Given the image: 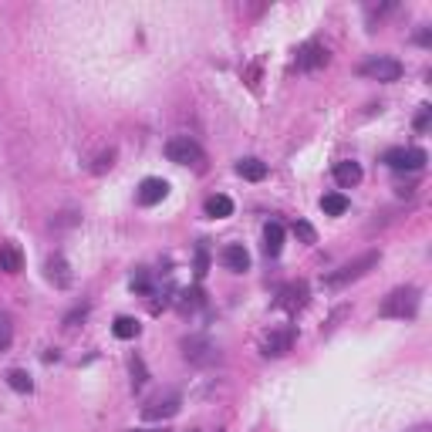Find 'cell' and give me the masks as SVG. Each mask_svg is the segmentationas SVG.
Returning a JSON list of instances; mask_svg holds the SVG:
<instances>
[{
    "mask_svg": "<svg viewBox=\"0 0 432 432\" xmlns=\"http://www.w3.org/2000/svg\"><path fill=\"white\" fill-rule=\"evenodd\" d=\"M419 301H422L419 287L406 284V287H395L389 298L382 301L378 314H382V318H395V321H412V318L419 314Z\"/></svg>",
    "mask_w": 432,
    "mask_h": 432,
    "instance_id": "6da1fadb",
    "label": "cell"
},
{
    "mask_svg": "<svg viewBox=\"0 0 432 432\" xmlns=\"http://www.w3.org/2000/svg\"><path fill=\"white\" fill-rule=\"evenodd\" d=\"M378 263H382V254H378V250H368V254H362L358 260H351V263H345V267H338L334 274H327L324 284H327V287H345V284L365 277L368 270H375Z\"/></svg>",
    "mask_w": 432,
    "mask_h": 432,
    "instance_id": "7a4b0ae2",
    "label": "cell"
},
{
    "mask_svg": "<svg viewBox=\"0 0 432 432\" xmlns=\"http://www.w3.org/2000/svg\"><path fill=\"white\" fill-rule=\"evenodd\" d=\"M166 159L176 162V166H196V169H203V149H199V142L190 139V135H176L166 142Z\"/></svg>",
    "mask_w": 432,
    "mask_h": 432,
    "instance_id": "3957f363",
    "label": "cell"
},
{
    "mask_svg": "<svg viewBox=\"0 0 432 432\" xmlns=\"http://www.w3.org/2000/svg\"><path fill=\"white\" fill-rule=\"evenodd\" d=\"M183 358L196 368H210L219 362V351L210 338H203V334H193V338H186L183 341Z\"/></svg>",
    "mask_w": 432,
    "mask_h": 432,
    "instance_id": "277c9868",
    "label": "cell"
},
{
    "mask_svg": "<svg viewBox=\"0 0 432 432\" xmlns=\"http://www.w3.org/2000/svg\"><path fill=\"white\" fill-rule=\"evenodd\" d=\"M358 71H362L365 78H371V82H399L406 68H402V61H395L389 54H375V58L362 61Z\"/></svg>",
    "mask_w": 432,
    "mask_h": 432,
    "instance_id": "5b68a950",
    "label": "cell"
},
{
    "mask_svg": "<svg viewBox=\"0 0 432 432\" xmlns=\"http://www.w3.org/2000/svg\"><path fill=\"white\" fill-rule=\"evenodd\" d=\"M426 159H429V155L422 149H402V146H399V149H389L382 155V162H385L389 169H395V173H402V169H412V173H415V169L426 166Z\"/></svg>",
    "mask_w": 432,
    "mask_h": 432,
    "instance_id": "8992f818",
    "label": "cell"
},
{
    "mask_svg": "<svg viewBox=\"0 0 432 432\" xmlns=\"http://www.w3.org/2000/svg\"><path fill=\"white\" fill-rule=\"evenodd\" d=\"M179 406H183V399H179L176 392H169V395H159V399H152L149 406L142 409V419H149V422H159V419H173L176 412H179Z\"/></svg>",
    "mask_w": 432,
    "mask_h": 432,
    "instance_id": "52a82bcc",
    "label": "cell"
},
{
    "mask_svg": "<svg viewBox=\"0 0 432 432\" xmlns=\"http://www.w3.org/2000/svg\"><path fill=\"white\" fill-rule=\"evenodd\" d=\"M169 196V183L166 179H159V176H149V179H142L139 183V193H135V199H139V206H155V203H162Z\"/></svg>",
    "mask_w": 432,
    "mask_h": 432,
    "instance_id": "ba28073f",
    "label": "cell"
},
{
    "mask_svg": "<svg viewBox=\"0 0 432 432\" xmlns=\"http://www.w3.org/2000/svg\"><path fill=\"white\" fill-rule=\"evenodd\" d=\"M327 61H331V54H327V47L318 41H307L301 51H298V68H301V71H318V68H324Z\"/></svg>",
    "mask_w": 432,
    "mask_h": 432,
    "instance_id": "9c48e42d",
    "label": "cell"
},
{
    "mask_svg": "<svg viewBox=\"0 0 432 432\" xmlns=\"http://www.w3.org/2000/svg\"><path fill=\"white\" fill-rule=\"evenodd\" d=\"M287 311V314H298L304 304H307V284L304 281H298V284H287L281 291V301H277Z\"/></svg>",
    "mask_w": 432,
    "mask_h": 432,
    "instance_id": "30bf717a",
    "label": "cell"
},
{
    "mask_svg": "<svg viewBox=\"0 0 432 432\" xmlns=\"http://www.w3.org/2000/svg\"><path fill=\"white\" fill-rule=\"evenodd\" d=\"M223 267L226 270H233V274H243V270H250V254H247V247L243 243H230L226 250H223Z\"/></svg>",
    "mask_w": 432,
    "mask_h": 432,
    "instance_id": "8fae6325",
    "label": "cell"
},
{
    "mask_svg": "<svg viewBox=\"0 0 432 432\" xmlns=\"http://www.w3.org/2000/svg\"><path fill=\"white\" fill-rule=\"evenodd\" d=\"M291 345H294V327L274 331V334L263 341V355H267V358H281L284 351H291Z\"/></svg>",
    "mask_w": 432,
    "mask_h": 432,
    "instance_id": "7c38bea8",
    "label": "cell"
},
{
    "mask_svg": "<svg viewBox=\"0 0 432 432\" xmlns=\"http://www.w3.org/2000/svg\"><path fill=\"white\" fill-rule=\"evenodd\" d=\"M281 250H284V226L277 219H270L263 226V254L267 257H281Z\"/></svg>",
    "mask_w": 432,
    "mask_h": 432,
    "instance_id": "4fadbf2b",
    "label": "cell"
},
{
    "mask_svg": "<svg viewBox=\"0 0 432 432\" xmlns=\"http://www.w3.org/2000/svg\"><path fill=\"white\" fill-rule=\"evenodd\" d=\"M44 270H47V281L54 284V287H61V291H65V287H71V281H75V277H71V267H68L65 257H51Z\"/></svg>",
    "mask_w": 432,
    "mask_h": 432,
    "instance_id": "5bb4252c",
    "label": "cell"
},
{
    "mask_svg": "<svg viewBox=\"0 0 432 432\" xmlns=\"http://www.w3.org/2000/svg\"><path fill=\"white\" fill-rule=\"evenodd\" d=\"M334 183H338L341 190L358 186V183H362V166H358V162H351V159L338 162V166H334Z\"/></svg>",
    "mask_w": 432,
    "mask_h": 432,
    "instance_id": "9a60e30c",
    "label": "cell"
},
{
    "mask_svg": "<svg viewBox=\"0 0 432 432\" xmlns=\"http://www.w3.org/2000/svg\"><path fill=\"white\" fill-rule=\"evenodd\" d=\"M0 270L3 274H21L24 270V254L14 243H0Z\"/></svg>",
    "mask_w": 432,
    "mask_h": 432,
    "instance_id": "2e32d148",
    "label": "cell"
},
{
    "mask_svg": "<svg viewBox=\"0 0 432 432\" xmlns=\"http://www.w3.org/2000/svg\"><path fill=\"white\" fill-rule=\"evenodd\" d=\"M203 213L210 216V219H226V216H233V199L230 196H210L206 199V206H203Z\"/></svg>",
    "mask_w": 432,
    "mask_h": 432,
    "instance_id": "e0dca14e",
    "label": "cell"
},
{
    "mask_svg": "<svg viewBox=\"0 0 432 432\" xmlns=\"http://www.w3.org/2000/svg\"><path fill=\"white\" fill-rule=\"evenodd\" d=\"M237 173L243 176V179H250V183H260V179H267V166L250 155V159H240L237 162Z\"/></svg>",
    "mask_w": 432,
    "mask_h": 432,
    "instance_id": "ac0fdd59",
    "label": "cell"
},
{
    "mask_svg": "<svg viewBox=\"0 0 432 432\" xmlns=\"http://www.w3.org/2000/svg\"><path fill=\"white\" fill-rule=\"evenodd\" d=\"M111 331H115V338H122V341H132V338H139L142 324L135 321V318H115Z\"/></svg>",
    "mask_w": 432,
    "mask_h": 432,
    "instance_id": "d6986e66",
    "label": "cell"
},
{
    "mask_svg": "<svg viewBox=\"0 0 432 432\" xmlns=\"http://www.w3.org/2000/svg\"><path fill=\"white\" fill-rule=\"evenodd\" d=\"M7 385L14 392H21V395H31V392H34V382H31V375H27L24 368H10V371H7Z\"/></svg>",
    "mask_w": 432,
    "mask_h": 432,
    "instance_id": "ffe728a7",
    "label": "cell"
},
{
    "mask_svg": "<svg viewBox=\"0 0 432 432\" xmlns=\"http://www.w3.org/2000/svg\"><path fill=\"white\" fill-rule=\"evenodd\" d=\"M321 210L327 216H345L348 213V199L341 193H327V196H321Z\"/></svg>",
    "mask_w": 432,
    "mask_h": 432,
    "instance_id": "44dd1931",
    "label": "cell"
},
{
    "mask_svg": "<svg viewBox=\"0 0 432 432\" xmlns=\"http://www.w3.org/2000/svg\"><path fill=\"white\" fill-rule=\"evenodd\" d=\"M14 341V324H10V314L0 311V351H7Z\"/></svg>",
    "mask_w": 432,
    "mask_h": 432,
    "instance_id": "7402d4cb",
    "label": "cell"
},
{
    "mask_svg": "<svg viewBox=\"0 0 432 432\" xmlns=\"http://www.w3.org/2000/svg\"><path fill=\"white\" fill-rule=\"evenodd\" d=\"M294 233H298V237H301L304 243H314V240H318L314 226H311V223H304V219H298V223H294Z\"/></svg>",
    "mask_w": 432,
    "mask_h": 432,
    "instance_id": "603a6c76",
    "label": "cell"
},
{
    "mask_svg": "<svg viewBox=\"0 0 432 432\" xmlns=\"http://www.w3.org/2000/svg\"><path fill=\"white\" fill-rule=\"evenodd\" d=\"M206 267H210V254H206V247H199L196 250V277H203Z\"/></svg>",
    "mask_w": 432,
    "mask_h": 432,
    "instance_id": "cb8c5ba5",
    "label": "cell"
},
{
    "mask_svg": "<svg viewBox=\"0 0 432 432\" xmlns=\"http://www.w3.org/2000/svg\"><path fill=\"white\" fill-rule=\"evenodd\" d=\"M132 375H135V389H142L146 385V365H142V358H132Z\"/></svg>",
    "mask_w": 432,
    "mask_h": 432,
    "instance_id": "d4e9b609",
    "label": "cell"
},
{
    "mask_svg": "<svg viewBox=\"0 0 432 432\" xmlns=\"http://www.w3.org/2000/svg\"><path fill=\"white\" fill-rule=\"evenodd\" d=\"M85 318H88V307L82 304V307H75V311H71V314L65 318V327H75V324H78V321H85Z\"/></svg>",
    "mask_w": 432,
    "mask_h": 432,
    "instance_id": "484cf974",
    "label": "cell"
},
{
    "mask_svg": "<svg viewBox=\"0 0 432 432\" xmlns=\"http://www.w3.org/2000/svg\"><path fill=\"white\" fill-rule=\"evenodd\" d=\"M186 301H183V311H193V307H199L203 304V294L199 291H190V294H183Z\"/></svg>",
    "mask_w": 432,
    "mask_h": 432,
    "instance_id": "4316f807",
    "label": "cell"
},
{
    "mask_svg": "<svg viewBox=\"0 0 432 432\" xmlns=\"http://www.w3.org/2000/svg\"><path fill=\"white\" fill-rule=\"evenodd\" d=\"M429 111H432L429 105H422V111L415 115V129H419V132H426V129H429Z\"/></svg>",
    "mask_w": 432,
    "mask_h": 432,
    "instance_id": "83f0119b",
    "label": "cell"
},
{
    "mask_svg": "<svg viewBox=\"0 0 432 432\" xmlns=\"http://www.w3.org/2000/svg\"><path fill=\"white\" fill-rule=\"evenodd\" d=\"M111 159H115V152L108 149L102 159H98V166H95V173H105V169H111Z\"/></svg>",
    "mask_w": 432,
    "mask_h": 432,
    "instance_id": "f1b7e54d",
    "label": "cell"
},
{
    "mask_svg": "<svg viewBox=\"0 0 432 432\" xmlns=\"http://www.w3.org/2000/svg\"><path fill=\"white\" fill-rule=\"evenodd\" d=\"M139 432H162V429H139Z\"/></svg>",
    "mask_w": 432,
    "mask_h": 432,
    "instance_id": "f546056e",
    "label": "cell"
},
{
    "mask_svg": "<svg viewBox=\"0 0 432 432\" xmlns=\"http://www.w3.org/2000/svg\"><path fill=\"white\" fill-rule=\"evenodd\" d=\"M190 432H196V429H190Z\"/></svg>",
    "mask_w": 432,
    "mask_h": 432,
    "instance_id": "4dcf8cb0",
    "label": "cell"
}]
</instances>
